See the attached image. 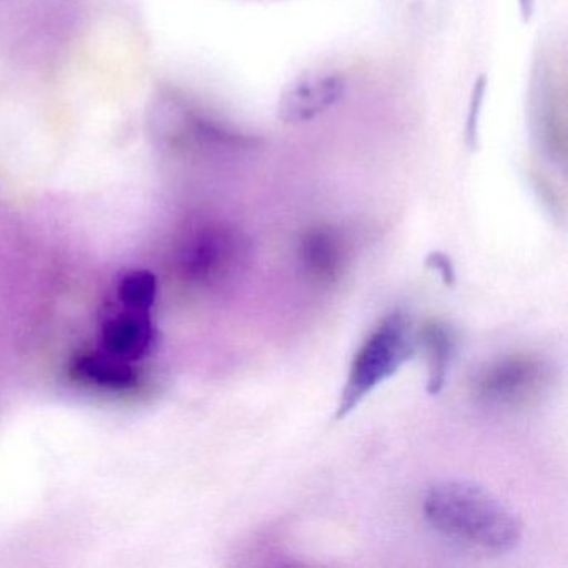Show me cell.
<instances>
[{"instance_id":"cell-1","label":"cell","mask_w":568,"mask_h":568,"mask_svg":"<svg viewBox=\"0 0 568 568\" xmlns=\"http://www.w3.org/2000/svg\"><path fill=\"white\" fill-rule=\"evenodd\" d=\"M422 510L434 530L468 547L507 551L521 538L517 515L477 485L465 481L434 485L425 494Z\"/></svg>"},{"instance_id":"cell-2","label":"cell","mask_w":568,"mask_h":568,"mask_svg":"<svg viewBox=\"0 0 568 568\" xmlns=\"http://www.w3.org/2000/svg\"><path fill=\"white\" fill-rule=\"evenodd\" d=\"M415 351L417 341L404 312L395 311L382 318L355 352L335 417H347L378 385L397 374Z\"/></svg>"},{"instance_id":"cell-3","label":"cell","mask_w":568,"mask_h":568,"mask_svg":"<svg viewBox=\"0 0 568 568\" xmlns=\"http://www.w3.org/2000/svg\"><path fill=\"white\" fill-rule=\"evenodd\" d=\"M181 264L185 278L199 287L234 284L248 265L247 239L234 227L209 225L189 242Z\"/></svg>"},{"instance_id":"cell-4","label":"cell","mask_w":568,"mask_h":568,"mask_svg":"<svg viewBox=\"0 0 568 568\" xmlns=\"http://www.w3.org/2000/svg\"><path fill=\"white\" fill-rule=\"evenodd\" d=\"M550 382L551 367L540 355H505L478 372L474 395L490 407H525L538 400Z\"/></svg>"},{"instance_id":"cell-5","label":"cell","mask_w":568,"mask_h":568,"mask_svg":"<svg viewBox=\"0 0 568 568\" xmlns=\"http://www.w3.org/2000/svg\"><path fill=\"white\" fill-rule=\"evenodd\" d=\"M298 264L312 284L334 287L351 264L347 239L331 225H317L302 235L297 248Z\"/></svg>"},{"instance_id":"cell-6","label":"cell","mask_w":568,"mask_h":568,"mask_svg":"<svg viewBox=\"0 0 568 568\" xmlns=\"http://www.w3.org/2000/svg\"><path fill=\"white\" fill-rule=\"evenodd\" d=\"M154 325L149 312L122 307L112 312L102 324V348L124 361L144 358L154 344Z\"/></svg>"},{"instance_id":"cell-7","label":"cell","mask_w":568,"mask_h":568,"mask_svg":"<svg viewBox=\"0 0 568 568\" xmlns=\"http://www.w3.org/2000/svg\"><path fill=\"white\" fill-rule=\"evenodd\" d=\"M344 82L335 75H314L295 82L282 99L281 114L285 122L312 121L338 101Z\"/></svg>"},{"instance_id":"cell-8","label":"cell","mask_w":568,"mask_h":568,"mask_svg":"<svg viewBox=\"0 0 568 568\" xmlns=\"http://www.w3.org/2000/svg\"><path fill=\"white\" fill-rule=\"evenodd\" d=\"M415 341L422 345L427 358L428 395H438L445 387L448 371L457 354V331L448 322L430 318L415 334Z\"/></svg>"},{"instance_id":"cell-9","label":"cell","mask_w":568,"mask_h":568,"mask_svg":"<svg viewBox=\"0 0 568 568\" xmlns=\"http://www.w3.org/2000/svg\"><path fill=\"white\" fill-rule=\"evenodd\" d=\"M71 375L82 384L108 390H128L138 384V372L132 362L108 351L82 352L72 358Z\"/></svg>"},{"instance_id":"cell-10","label":"cell","mask_w":568,"mask_h":568,"mask_svg":"<svg viewBox=\"0 0 568 568\" xmlns=\"http://www.w3.org/2000/svg\"><path fill=\"white\" fill-rule=\"evenodd\" d=\"M158 297V278L145 268H134L121 275L118 298L122 307L149 312Z\"/></svg>"},{"instance_id":"cell-11","label":"cell","mask_w":568,"mask_h":568,"mask_svg":"<svg viewBox=\"0 0 568 568\" xmlns=\"http://www.w3.org/2000/svg\"><path fill=\"white\" fill-rule=\"evenodd\" d=\"M427 264L434 267L435 271L440 272L442 277H444L447 284H454V267H452L450 261H448L444 254H432L430 257H428Z\"/></svg>"}]
</instances>
